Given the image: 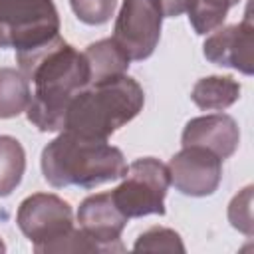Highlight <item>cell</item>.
<instances>
[{"mask_svg":"<svg viewBox=\"0 0 254 254\" xmlns=\"http://www.w3.org/2000/svg\"><path fill=\"white\" fill-rule=\"evenodd\" d=\"M18 69L34 85L28 121L44 133L64 131V121L71 99L91 83L89 64L83 52L56 38L48 46L30 54H16Z\"/></svg>","mask_w":254,"mask_h":254,"instance_id":"1","label":"cell"},{"mask_svg":"<svg viewBox=\"0 0 254 254\" xmlns=\"http://www.w3.org/2000/svg\"><path fill=\"white\" fill-rule=\"evenodd\" d=\"M40 165L44 179L56 189H95L127 173L121 149L71 131H60V135L44 147Z\"/></svg>","mask_w":254,"mask_h":254,"instance_id":"2","label":"cell"},{"mask_svg":"<svg viewBox=\"0 0 254 254\" xmlns=\"http://www.w3.org/2000/svg\"><path fill=\"white\" fill-rule=\"evenodd\" d=\"M143 105V87L125 73L101 83H91L71 99L64 131L107 141L109 135L135 119Z\"/></svg>","mask_w":254,"mask_h":254,"instance_id":"3","label":"cell"},{"mask_svg":"<svg viewBox=\"0 0 254 254\" xmlns=\"http://www.w3.org/2000/svg\"><path fill=\"white\" fill-rule=\"evenodd\" d=\"M22 234L32 242L34 252H87V236L73 228V212L67 200L52 192H34L26 196L16 212Z\"/></svg>","mask_w":254,"mask_h":254,"instance_id":"4","label":"cell"},{"mask_svg":"<svg viewBox=\"0 0 254 254\" xmlns=\"http://www.w3.org/2000/svg\"><path fill=\"white\" fill-rule=\"evenodd\" d=\"M60 38L54 0H0V48L30 54Z\"/></svg>","mask_w":254,"mask_h":254,"instance_id":"5","label":"cell"},{"mask_svg":"<svg viewBox=\"0 0 254 254\" xmlns=\"http://www.w3.org/2000/svg\"><path fill=\"white\" fill-rule=\"evenodd\" d=\"M121 185L111 190L115 206L127 218L165 214V196L171 185L169 169L155 157H141L127 167Z\"/></svg>","mask_w":254,"mask_h":254,"instance_id":"6","label":"cell"},{"mask_svg":"<svg viewBox=\"0 0 254 254\" xmlns=\"http://www.w3.org/2000/svg\"><path fill=\"white\" fill-rule=\"evenodd\" d=\"M163 18L159 0H123L111 38L129 60H147L159 44Z\"/></svg>","mask_w":254,"mask_h":254,"instance_id":"7","label":"cell"},{"mask_svg":"<svg viewBox=\"0 0 254 254\" xmlns=\"http://www.w3.org/2000/svg\"><path fill=\"white\" fill-rule=\"evenodd\" d=\"M175 189L187 196H208L222 181V159L196 145L183 147L167 165Z\"/></svg>","mask_w":254,"mask_h":254,"instance_id":"8","label":"cell"},{"mask_svg":"<svg viewBox=\"0 0 254 254\" xmlns=\"http://www.w3.org/2000/svg\"><path fill=\"white\" fill-rule=\"evenodd\" d=\"M254 26L250 16V4L246 6L244 20L240 24L216 28L202 46L204 58L220 67H232L244 75L254 73Z\"/></svg>","mask_w":254,"mask_h":254,"instance_id":"9","label":"cell"},{"mask_svg":"<svg viewBox=\"0 0 254 254\" xmlns=\"http://www.w3.org/2000/svg\"><path fill=\"white\" fill-rule=\"evenodd\" d=\"M127 216L115 206L111 192H97L81 200L77 208L79 228L97 244L99 252H123L121 232Z\"/></svg>","mask_w":254,"mask_h":254,"instance_id":"10","label":"cell"},{"mask_svg":"<svg viewBox=\"0 0 254 254\" xmlns=\"http://www.w3.org/2000/svg\"><path fill=\"white\" fill-rule=\"evenodd\" d=\"M183 147L196 145L212 151L222 161L232 157L240 143L238 123L226 113H208L190 119L181 135Z\"/></svg>","mask_w":254,"mask_h":254,"instance_id":"11","label":"cell"},{"mask_svg":"<svg viewBox=\"0 0 254 254\" xmlns=\"http://www.w3.org/2000/svg\"><path fill=\"white\" fill-rule=\"evenodd\" d=\"M83 56L89 64L91 83H101V81L123 75L131 62L129 56L119 48V44L113 38H105V40L89 44Z\"/></svg>","mask_w":254,"mask_h":254,"instance_id":"12","label":"cell"},{"mask_svg":"<svg viewBox=\"0 0 254 254\" xmlns=\"http://www.w3.org/2000/svg\"><path fill=\"white\" fill-rule=\"evenodd\" d=\"M242 85L232 75H208L192 85L190 99L206 111H222L238 101Z\"/></svg>","mask_w":254,"mask_h":254,"instance_id":"13","label":"cell"},{"mask_svg":"<svg viewBox=\"0 0 254 254\" xmlns=\"http://www.w3.org/2000/svg\"><path fill=\"white\" fill-rule=\"evenodd\" d=\"M32 89L28 77L16 67H0V119H12L30 105Z\"/></svg>","mask_w":254,"mask_h":254,"instance_id":"14","label":"cell"},{"mask_svg":"<svg viewBox=\"0 0 254 254\" xmlns=\"http://www.w3.org/2000/svg\"><path fill=\"white\" fill-rule=\"evenodd\" d=\"M26 171V153L12 135H0V198L12 194Z\"/></svg>","mask_w":254,"mask_h":254,"instance_id":"15","label":"cell"},{"mask_svg":"<svg viewBox=\"0 0 254 254\" xmlns=\"http://www.w3.org/2000/svg\"><path fill=\"white\" fill-rule=\"evenodd\" d=\"M133 250L141 252H185V244L179 236V232H175L173 228H165V226H153L149 230H145L143 234H139V238L133 244Z\"/></svg>","mask_w":254,"mask_h":254,"instance_id":"16","label":"cell"},{"mask_svg":"<svg viewBox=\"0 0 254 254\" xmlns=\"http://www.w3.org/2000/svg\"><path fill=\"white\" fill-rule=\"evenodd\" d=\"M69 6L79 22L87 26H101L115 14L117 0H69Z\"/></svg>","mask_w":254,"mask_h":254,"instance_id":"17","label":"cell"},{"mask_svg":"<svg viewBox=\"0 0 254 254\" xmlns=\"http://www.w3.org/2000/svg\"><path fill=\"white\" fill-rule=\"evenodd\" d=\"M228 220L230 224L244 232L246 236L254 234V222H252V185L244 187L228 204Z\"/></svg>","mask_w":254,"mask_h":254,"instance_id":"18","label":"cell"},{"mask_svg":"<svg viewBox=\"0 0 254 254\" xmlns=\"http://www.w3.org/2000/svg\"><path fill=\"white\" fill-rule=\"evenodd\" d=\"M187 2L189 0H159L161 10H163V16H167V18L181 16L187 10Z\"/></svg>","mask_w":254,"mask_h":254,"instance_id":"19","label":"cell"},{"mask_svg":"<svg viewBox=\"0 0 254 254\" xmlns=\"http://www.w3.org/2000/svg\"><path fill=\"white\" fill-rule=\"evenodd\" d=\"M0 252H6V246H4V242H2V238H0Z\"/></svg>","mask_w":254,"mask_h":254,"instance_id":"20","label":"cell"}]
</instances>
